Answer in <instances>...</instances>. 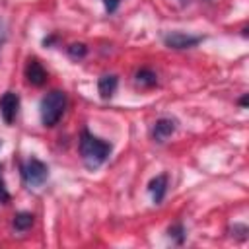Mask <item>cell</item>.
<instances>
[{"instance_id": "obj_3", "label": "cell", "mask_w": 249, "mask_h": 249, "mask_svg": "<svg viewBox=\"0 0 249 249\" xmlns=\"http://www.w3.org/2000/svg\"><path fill=\"white\" fill-rule=\"evenodd\" d=\"M19 173L27 187H41L49 179V165L37 158H29L19 165Z\"/></svg>"}, {"instance_id": "obj_11", "label": "cell", "mask_w": 249, "mask_h": 249, "mask_svg": "<svg viewBox=\"0 0 249 249\" xmlns=\"http://www.w3.org/2000/svg\"><path fill=\"white\" fill-rule=\"evenodd\" d=\"M134 82L140 88H154V86H158V74L152 68H140L134 74Z\"/></svg>"}, {"instance_id": "obj_2", "label": "cell", "mask_w": 249, "mask_h": 249, "mask_svg": "<svg viewBox=\"0 0 249 249\" xmlns=\"http://www.w3.org/2000/svg\"><path fill=\"white\" fill-rule=\"evenodd\" d=\"M66 109V93L62 89H53L49 91L39 105V113H41V123L43 126H54L62 113Z\"/></svg>"}, {"instance_id": "obj_4", "label": "cell", "mask_w": 249, "mask_h": 249, "mask_svg": "<svg viewBox=\"0 0 249 249\" xmlns=\"http://www.w3.org/2000/svg\"><path fill=\"white\" fill-rule=\"evenodd\" d=\"M202 41V35H191V33H183V31H171L163 37L165 47L175 49V51H183V49H193Z\"/></svg>"}, {"instance_id": "obj_9", "label": "cell", "mask_w": 249, "mask_h": 249, "mask_svg": "<svg viewBox=\"0 0 249 249\" xmlns=\"http://www.w3.org/2000/svg\"><path fill=\"white\" fill-rule=\"evenodd\" d=\"M117 86H119V78L115 74H103L97 80V91H99L101 99H111L117 91Z\"/></svg>"}, {"instance_id": "obj_14", "label": "cell", "mask_w": 249, "mask_h": 249, "mask_svg": "<svg viewBox=\"0 0 249 249\" xmlns=\"http://www.w3.org/2000/svg\"><path fill=\"white\" fill-rule=\"evenodd\" d=\"M247 233H249V230H247V226H245V224H233V228H231V235H233V237L245 239V237H247Z\"/></svg>"}, {"instance_id": "obj_15", "label": "cell", "mask_w": 249, "mask_h": 249, "mask_svg": "<svg viewBox=\"0 0 249 249\" xmlns=\"http://www.w3.org/2000/svg\"><path fill=\"white\" fill-rule=\"evenodd\" d=\"M101 2H103V6H105L107 14H115L117 8H119V4H121V0H101Z\"/></svg>"}, {"instance_id": "obj_8", "label": "cell", "mask_w": 249, "mask_h": 249, "mask_svg": "<svg viewBox=\"0 0 249 249\" xmlns=\"http://www.w3.org/2000/svg\"><path fill=\"white\" fill-rule=\"evenodd\" d=\"M148 191L152 195V200L156 204H160L167 193V173H161V175H156L150 183H148Z\"/></svg>"}, {"instance_id": "obj_17", "label": "cell", "mask_w": 249, "mask_h": 249, "mask_svg": "<svg viewBox=\"0 0 249 249\" xmlns=\"http://www.w3.org/2000/svg\"><path fill=\"white\" fill-rule=\"evenodd\" d=\"M54 41H56V35H49V37L43 39V45H45V47H51Z\"/></svg>"}, {"instance_id": "obj_19", "label": "cell", "mask_w": 249, "mask_h": 249, "mask_svg": "<svg viewBox=\"0 0 249 249\" xmlns=\"http://www.w3.org/2000/svg\"><path fill=\"white\" fill-rule=\"evenodd\" d=\"M4 39H6V33H4V27H2V23H0V45L4 43Z\"/></svg>"}, {"instance_id": "obj_16", "label": "cell", "mask_w": 249, "mask_h": 249, "mask_svg": "<svg viewBox=\"0 0 249 249\" xmlns=\"http://www.w3.org/2000/svg\"><path fill=\"white\" fill-rule=\"evenodd\" d=\"M10 198H12V196H10L6 185H4V181H2V177H0V202L6 204V202H10Z\"/></svg>"}, {"instance_id": "obj_10", "label": "cell", "mask_w": 249, "mask_h": 249, "mask_svg": "<svg viewBox=\"0 0 249 249\" xmlns=\"http://www.w3.org/2000/svg\"><path fill=\"white\" fill-rule=\"evenodd\" d=\"M35 224V216L31 212H16L14 214V220H12V228L19 233L31 230V226Z\"/></svg>"}, {"instance_id": "obj_13", "label": "cell", "mask_w": 249, "mask_h": 249, "mask_svg": "<svg viewBox=\"0 0 249 249\" xmlns=\"http://www.w3.org/2000/svg\"><path fill=\"white\" fill-rule=\"evenodd\" d=\"M66 53H68L70 58L80 60V58H84V56L88 54V47H86L84 43H72V45L66 47Z\"/></svg>"}, {"instance_id": "obj_5", "label": "cell", "mask_w": 249, "mask_h": 249, "mask_svg": "<svg viewBox=\"0 0 249 249\" xmlns=\"http://www.w3.org/2000/svg\"><path fill=\"white\" fill-rule=\"evenodd\" d=\"M18 109H19V95L16 91H6L0 97V115L6 124H12L16 121Z\"/></svg>"}, {"instance_id": "obj_12", "label": "cell", "mask_w": 249, "mask_h": 249, "mask_svg": "<svg viewBox=\"0 0 249 249\" xmlns=\"http://www.w3.org/2000/svg\"><path fill=\"white\" fill-rule=\"evenodd\" d=\"M167 233H169V237H171V239H173L177 245H183V243H185L187 230H185V226H183L181 222H177V224L169 226V228H167Z\"/></svg>"}, {"instance_id": "obj_1", "label": "cell", "mask_w": 249, "mask_h": 249, "mask_svg": "<svg viewBox=\"0 0 249 249\" xmlns=\"http://www.w3.org/2000/svg\"><path fill=\"white\" fill-rule=\"evenodd\" d=\"M80 156H82V161H84V165L88 167V169H97V167H101L107 160H109V156H111V152H113V146H111V142H107V140H103V138H97L95 134H91L88 128H84L82 130V134H80Z\"/></svg>"}, {"instance_id": "obj_7", "label": "cell", "mask_w": 249, "mask_h": 249, "mask_svg": "<svg viewBox=\"0 0 249 249\" xmlns=\"http://www.w3.org/2000/svg\"><path fill=\"white\" fill-rule=\"evenodd\" d=\"M177 130V121L171 117H160L152 126V138L158 144H163L173 132Z\"/></svg>"}, {"instance_id": "obj_6", "label": "cell", "mask_w": 249, "mask_h": 249, "mask_svg": "<svg viewBox=\"0 0 249 249\" xmlns=\"http://www.w3.org/2000/svg\"><path fill=\"white\" fill-rule=\"evenodd\" d=\"M47 70H45V66L39 62V58H29L27 60V64H25V80H27V84H31V86H35V88H41V86H45V82H47Z\"/></svg>"}, {"instance_id": "obj_18", "label": "cell", "mask_w": 249, "mask_h": 249, "mask_svg": "<svg viewBox=\"0 0 249 249\" xmlns=\"http://www.w3.org/2000/svg\"><path fill=\"white\" fill-rule=\"evenodd\" d=\"M247 99H249V93H243V97L239 99V105L241 107H247Z\"/></svg>"}]
</instances>
